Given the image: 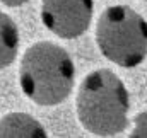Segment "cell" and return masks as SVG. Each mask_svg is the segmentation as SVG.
<instances>
[{"instance_id":"cell-1","label":"cell","mask_w":147,"mask_h":138,"mask_svg":"<svg viewBox=\"0 0 147 138\" xmlns=\"http://www.w3.org/2000/svg\"><path fill=\"white\" fill-rule=\"evenodd\" d=\"M77 118L96 137H116L128 125L130 96L111 70H94L84 77L77 92Z\"/></svg>"},{"instance_id":"cell-2","label":"cell","mask_w":147,"mask_h":138,"mask_svg":"<svg viewBox=\"0 0 147 138\" xmlns=\"http://www.w3.org/2000/svg\"><path fill=\"white\" fill-rule=\"evenodd\" d=\"M75 65L58 44L39 41L29 46L21 60L19 84L24 96L38 106L63 102L74 89Z\"/></svg>"},{"instance_id":"cell-3","label":"cell","mask_w":147,"mask_h":138,"mask_svg":"<svg viewBox=\"0 0 147 138\" xmlns=\"http://www.w3.org/2000/svg\"><path fill=\"white\" fill-rule=\"evenodd\" d=\"M96 43L115 65L135 68L147 56V21L127 5L108 7L98 19Z\"/></svg>"},{"instance_id":"cell-4","label":"cell","mask_w":147,"mask_h":138,"mask_svg":"<svg viewBox=\"0 0 147 138\" xmlns=\"http://www.w3.org/2000/svg\"><path fill=\"white\" fill-rule=\"evenodd\" d=\"M92 0H41V21L48 31L62 39H75L91 26Z\"/></svg>"},{"instance_id":"cell-5","label":"cell","mask_w":147,"mask_h":138,"mask_svg":"<svg viewBox=\"0 0 147 138\" xmlns=\"http://www.w3.org/2000/svg\"><path fill=\"white\" fill-rule=\"evenodd\" d=\"M45 126L26 113H9L0 119V138H46Z\"/></svg>"},{"instance_id":"cell-6","label":"cell","mask_w":147,"mask_h":138,"mask_svg":"<svg viewBox=\"0 0 147 138\" xmlns=\"http://www.w3.org/2000/svg\"><path fill=\"white\" fill-rule=\"evenodd\" d=\"M19 51V29L10 15L0 10V70L14 63Z\"/></svg>"},{"instance_id":"cell-7","label":"cell","mask_w":147,"mask_h":138,"mask_svg":"<svg viewBox=\"0 0 147 138\" xmlns=\"http://www.w3.org/2000/svg\"><path fill=\"white\" fill-rule=\"evenodd\" d=\"M132 138H147V111L139 113L134 118V130L130 131Z\"/></svg>"},{"instance_id":"cell-8","label":"cell","mask_w":147,"mask_h":138,"mask_svg":"<svg viewBox=\"0 0 147 138\" xmlns=\"http://www.w3.org/2000/svg\"><path fill=\"white\" fill-rule=\"evenodd\" d=\"M3 5H7V7H19V5H24V3H28L29 0H0Z\"/></svg>"},{"instance_id":"cell-9","label":"cell","mask_w":147,"mask_h":138,"mask_svg":"<svg viewBox=\"0 0 147 138\" xmlns=\"http://www.w3.org/2000/svg\"><path fill=\"white\" fill-rule=\"evenodd\" d=\"M146 2H147V0H146Z\"/></svg>"}]
</instances>
